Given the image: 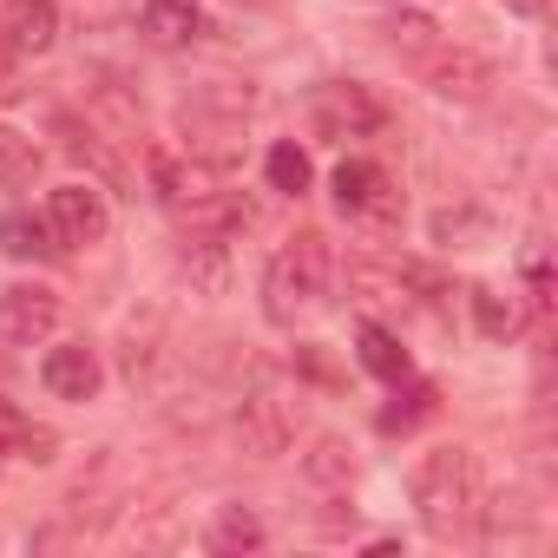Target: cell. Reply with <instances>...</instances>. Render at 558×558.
<instances>
[{"label":"cell","mask_w":558,"mask_h":558,"mask_svg":"<svg viewBox=\"0 0 558 558\" xmlns=\"http://www.w3.org/2000/svg\"><path fill=\"white\" fill-rule=\"evenodd\" d=\"M408 493H414V512H421V532L427 538H440V545L473 538L480 499H486L473 447H434V453H421L414 473H408Z\"/></svg>","instance_id":"6da1fadb"},{"label":"cell","mask_w":558,"mask_h":558,"mask_svg":"<svg viewBox=\"0 0 558 558\" xmlns=\"http://www.w3.org/2000/svg\"><path fill=\"white\" fill-rule=\"evenodd\" d=\"M336 303V250L323 230H296L283 236V250L269 256L263 269V316L276 329H296L303 316L329 310Z\"/></svg>","instance_id":"7a4b0ae2"},{"label":"cell","mask_w":558,"mask_h":558,"mask_svg":"<svg viewBox=\"0 0 558 558\" xmlns=\"http://www.w3.org/2000/svg\"><path fill=\"white\" fill-rule=\"evenodd\" d=\"M296 427H303V395L276 388V381L250 388L243 408H236V440H243V453H256V460L290 453V447H296Z\"/></svg>","instance_id":"3957f363"},{"label":"cell","mask_w":558,"mask_h":558,"mask_svg":"<svg viewBox=\"0 0 558 558\" xmlns=\"http://www.w3.org/2000/svg\"><path fill=\"white\" fill-rule=\"evenodd\" d=\"M421 86L434 93V99H447V106H486L493 99V86H499V66L486 60V53H473V47H434L421 66Z\"/></svg>","instance_id":"277c9868"},{"label":"cell","mask_w":558,"mask_h":558,"mask_svg":"<svg viewBox=\"0 0 558 558\" xmlns=\"http://www.w3.org/2000/svg\"><path fill=\"white\" fill-rule=\"evenodd\" d=\"M310 119H316L323 138H375L388 125V106L355 80H323L310 93Z\"/></svg>","instance_id":"5b68a950"},{"label":"cell","mask_w":558,"mask_h":558,"mask_svg":"<svg viewBox=\"0 0 558 558\" xmlns=\"http://www.w3.org/2000/svg\"><path fill=\"white\" fill-rule=\"evenodd\" d=\"M47 230H53L60 250H93V243H106V230H112L106 191H99V184H60V191H47Z\"/></svg>","instance_id":"8992f818"},{"label":"cell","mask_w":558,"mask_h":558,"mask_svg":"<svg viewBox=\"0 0 558 558\" xmlns=\"http://www.w3.org/2000/svg\"><path fill=\"white\" fill-rule=\"evenodd\" d=\"M53 329H60V296L47 283L0 290V342H8V349H40Z\"/></svg>","instance_id":"52a82bcc"},{"label":"cell","mask_w":558,"mask_h":558,"mask_svg":"<svg viewBox=\"0 0 558 558\" xmlns=\"http://www.w3.org/2000/svg\"><path fill=\"white\" fill-rule=\"evenodd\" d=\"M336 204L349 217H368V223H395L401 217V191H395V178L375 158H342L336 165Z\"/></svg>","instance_id":"ba28073f"},{"label":"cell","mask_w":558,"mask_h":558,"mask_svg":"<svg viewBox=\"0 0 558 558\" xmlns=\"http://www.w3.org/2000/svg\"><path fill=\"white\" fill-rule=\"evenodd\" d=\"M40 381L53 401H93L106 388V368H99V349L93 342H60L40 355Z\"/></svg>","instance_id":"9c48e42d"},{"label":"cell","mask_w":558,"mask_h":558,"mask_svg":"<svg viewBox=\"0 0 558 558\" xmlns=\"http://www.w3.org/2000/svg\"><path fill=\"white\" fill-rule=\"evenodd\" d=\"M0 34H8L14 53H47L60 40V8L53 0H8L0 8Z\"/></svg>","instance_id":"30bf717a"},{"label":"cell","mask_w":558,"mask_h":558,"mask_svg":"<svg viewBox=\"0 0 558 558\" xmlns=\"http://www.w3.org/2000/svg\"><path fill=\"white\" fill-rule=\"evenodd\" d=\"M138 34H145L151 47L178 53V47H191V40L204 34V8H197V0H145Z\"/></svg>","instance_id":"8fae6325"},{"label":"cell","mask_w":558,"mask_h":558,"mask_svg":"<svg viewBox=\"0 0 558 558\" xmlns=\"http://www.w3.org/2000/svg\"><path fill=\"white\" fill-rule=\"evenodd\" d=\"M303 480H310L316 493H329V499H349V486H355V447L336 440V434H323V440L303 453Z\"/></svg>","instance_id":"7c38bea8"},{"label":"cell","mask_w":558,"mask_h":558,"mask_svg":"<svg viewBox=\"0 0 558 558\" xmlns=\"http://www.w3.org/2000/svg\"><path fill=\"white\" fill-rule=\"evenodd\" d=\"M53 447H60V434H53V427H34L21 401H8V395H0V453L47 466V460H53Z\"/></svg>","instance_id":"4fadbf2b"},{"label":"cell","mask_w":558,"mask_h":558,"mask_svg":"<svg viewBox=\"0 0 558 558\" xmlns=\"http://www.w3.org/2000/svg\"><path fill=\"white\" fill-rule=\"evenodd\" d=\"M434 414H440V388H434V381L401 375V381H395V401L375 414V427H381V434H414V427H421V421H434Z\"/></svg>","instance_id":"5bb4252c"},{"label":"cell","mask_w":558,"mask_h":558,"mask_svg":"<svg viewBox=\"0 0 558 558\" xmlns=\"http://www.w3.org/2000/svg\"><path fill=\"white\" fill-rule=\"evenodd\" d=\"M53 132H60V145H66V151H73V158H80V165H86L106 191H125V184H132V178H125V165L99 145V132H86V125H80V119H66V112L53 119Z\"/></svg>","instance_id":"9a60e30c"},{"label":"cell","mask_w":558,"mask_h":558,"mask_svg":"<svg viewBox=\"0 0 558 558\" xmlns=\"http://www.w3.org/2000/svg\"><path fill=\"white\" fill-rule=\"evenodd\" d=\"M263 538H269V532H263V519H256L250 506H217L210 525H204V551H223V558H230V551H256Z\"/></svg>","instance_id":"2e32d148"},{"label":"cell","mask_w":558,"mask_h":558,"mask_svg":"<svg viewBox=\"0 0 558 558\" xmlns=\"http://www.w3.org/2000/svg\"><path fill=\"white\" fill-rule=\"evenodd\" d=\"M0 250H8L14 263H34V256H60V243H53L47 217H34V210H8V217H0Z\"/></svg>","instance_id":"e0dca14e"},{"label":"cell","mask_w":558,"mask_h":558,"mask_svg":"<svg viewBox=\"0 0 558 558\" xmlns=\"http://www.w3.org/2000/svg\"><path fill=\"white\" fill-rule=\"evenodd\" d=\"M355 342H362V368H368V375H381V381L414 375V362H408V349H401V336H395V329L362 323V329H355Z\"/></svg>","instance_id":"ac0fdd59"},{"label":"cell","mask_w":558,"mask_h":558,"mask_svg":"<svg viewBox=\"0 0 558 558\" xmlns=\"http://www.w3.org/2000/svg\"><path fill=\"white\" fill-rule=\"evenodd\" d=\"M40 178V145L14 125H0V191H34Z\"/></svg>","instance_id":"d6986e66"},{"label":"cell","mask_w":558,"mask_h":558,"mask_svg":"<svg viewBox=\"0 0 558 558\" xmlns=\"http://www.w3.org/2000/svg\"><path fill=\"white\" fill-rule=\"evenodd\" d=\"M263 178H269V191H283V197H303L316 171H310V151H303V145L276 138V145H269V158H263Z\"/></svg>","instance_id":"ffe728a7"},{"label":"cell","mask_w":558,"mask_h":558,"mask_svg":"<svg viewBox=\"0 0 558 558\" xmlns=\"http://www.w3.org/2000/svg\"><path fill=\"white\" fill-rule=\"evenodd\" d=\"M381 34H388V47H395L408 66H421V60L440 47V27H434L427 14H408V8H401V14H388V27H381Z\"/></svg>","instance_id":"44dd1931"},{"label":"cell","mask_w":558,"mask_h":558,"mask_svg":"<svg viewBox=\"0 0 558 558\" xmlns=\"http://www.w3.org/2000/svg\"><path fill=\"white\" fill-rule=\"evenodd\" d=\"M434 243H460V250H480L493 243V217L460 204V210H434Z\"/></svg>","instance_id":"7402d4cb"},{"label":"cell","mask_w":558,"mask_h":558,"mask_svg":"<svg viewBox=\"0 0 558 558\" xmlns=\"http://www.w3.org/2000/svg\"><path fill=\"white\" fill-rule=\"evenodd\" d=\"M184 276H191L197 290H223V236L184 230Z\"/></svg>","instance_id":"603a6c76"},{"label":"cell","mask_w":558,"mask_h":558,"mask_svg":"<svg viewBox=\"0 0 558 558\" xmlns=\"http://www.w3.org/2000/svg\"><path fill=\"white\" fill-rule=\"evenodd\" d=\"M473 323H480V336H486V342L519 336V310H512L506 296H493V290H473Z\"/></svg>","instance_id":"cb8c5ba5"},{"label":"cell","mask_w":558,"mask_h":558,"mask_svg":"<svg viewBox=\"0 0 558 558\" xmlns=\"http://www.w3.org/2000/svg\"><path fill=\"white\" fill-rule=\"evenodd\" d=\"M93 112H99L119 138H138V106H132L119 86H93Z\"/></svg>","instance_id":"d4e9b609"},{"label":"cell","mask_w":558,"mask_h":558,"mask_svg":"<svg viewBox=\"0 0 558 558\" xmlns=\"http://www.w3.org/2000/svg\"><path fill=\"white\" fill-rule=\"evenodd\" d=\"M499 8L519 14V21H538V14H545V0H499Z\"/></svg>","instance_id":"484cf974"}]
</instances>
